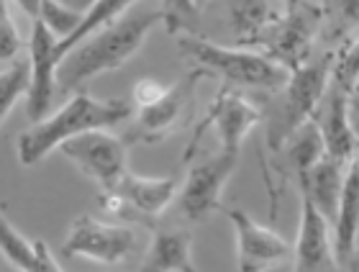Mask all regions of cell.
I'll return each instance as SVG.
<instances>
[{"mask_svg":"<svg viewBox=\"0 0 359 272\" xmlns=\"http://www.w3.org/2000/svg\"><path fill=\"white\" fill-rule=\"evenodd\" d=\"M162 11L136 8L116 23L83 39L72 52L65 54L57 69V88L62 95L83 88L88 80L123 67L147 41L149 31L162 23Z\"/></svg>","mask_w":359,"mask_h":272,"instance_id":"obj_1","label":"cell"},{"mask_svg":"<svg viewBox=\"0 0 359 272\" xmlns=\"http://www.w3.org/2000/svg\"><path fill=\"white\" fill-rule=\"evenodd\" d=\"M131 116L134 106L128 100H100L85 90H77L57 114L46 116L44 121L34 123L18 136V162L23 167H34L69 139L88 131L113 129Z\"/></svg>","mask_w":359,"mask_h":272,"instance_id":"obj_2","label":"cell"},{"mask_svg":"<svg viewBox=\"0 0 359 272\" xmlns=\"http://www.w3.org/2000/svg\"><path fill=\"white\" fill-rule=\"evenodd\" d=\"M177 49L185 60L193 62V67L205 69L208 75L224 77L226 85H233V88L280 93L290 80V69L283 67L280 62H275L259 49L221 46L195 36V34L180 36Z\"/></svg>","mask_w":359,"mask_h":272,"instance_id":"obj_3","label":"cell"},{"mask_svg":"<svg viewBox=\"0 0 359 272\" xmlns=\"http://www.w3.org/2000/svg\"><path fill=\"white\" fill-rule=\"evenodd\" d=\"M334 62H337V54L326 52L321 57H311L303 67L290 72V80L280 90L277 103L267 116V151L272 157L290 142V136L303 123L316 116L331 85Z\"/></svg>","mask_w":359,"mask_h":272,"instance_id":"obj_4","label":"cell"},{"mask_svg":"<svg viewBox=\"0 0 359 272\" xmlns=\"http://www.w3.org/2000/svg\"><path fill=\"white\" fill-rule=\"evenodd\" d=\"M323 26V8L311 0H287L283 18L264 34L259 52L295 72L313 57V44Z\"/></svg>","mask_w":359,"mask_h":272,"instance_id":"obj_5","label":"cell"},{"mask_svg":"<svg viewBox=\"0 0 359 272\" xmlns=\"http://www.w3.org/2000/svg\"><path fill=\"white\" fill-rule=\"evenodd\" d=\"M262 108L257 106L255 100L244 95L239 88L233 85H224L218 95L213 98V103L208 106L203 121L195 126L193 136L185 147V157L182 162H190L193 159V151L198 149L203 134L205 131H216L218 139H221V151H233V154H241V144L249 136V131L255 129L257 123L262 121Z\"/></svg>","mask_w":359,"mask_h":272,"instance_id":"obj_6","label":"cell"},{"mask_svg":"<svg viewBox=\"0 0 359 272\" xmlns=\"http://www.w3.org/2000/svg\"><path fill=\"white\" fill-rule=\"evenodd\" d=\"M60 151L100 190H116L121 177L128 172L126 142L116 134H108V129L75 136L62 144Z\"/></svg>","mask_w":359,"mask_h":272,"instance_id":"obj_7","label":"cell"},{"mask_svg":"<svg viewBox=\"0 0 359 272\" xmlns=\"http://www.w3.org/2000/svg\"><path fill=\"white\" fill-rule=\"evenodd\" d=\"M236 167H239V154L233 151H218L216 157L203 159L190 167L185 185L177 193L180 213L193 224H203L216 211H224L221 196Z\"/></svg>","mask_w":359,"mask_h":272,"instance_id":"obj_8","label":"cell"},{"mask_svg":"<svg viewBox=\"0 0 359 272\" xmlns=\"http://www.w3.org/2000/svg\"><path fill=\"white\" fill-rule=\"evenodd\" d=\"M139 250V236L134 229L105 224L88 213L77 216L67 234L62 252L67 257H85L100 265H121Z\"/></svg>","mask_w":359,"mask_h":272,"instance_id":"obj_9","label":"cell"},{"mask_svg":"<svg viewBox=\"0 0 359 272\" xmlns=\"http://www.w3.org/2000/svg\"><path fill=\"white\" fill-rule=\"evenodd\" d=\"M208 77V72L201 67H193L180 83L170 85L162 100H157L154 106L142 108L136 114V126H134V142L154 144L165 142L167 136L172 134L177 126L187 121V114L193 111V100L198 85Z\"/></svg>","mask_w":359,"mask_h":272,"instance_id":"obj_10","label":"cell"},{"mask_svg":"<svg viewBox=\"0 0 359 272\" xmlns=\"http://www.w3.org/2000/svg\"><path fill=\"white\" fill-rule=\"evenodd\" d=\"M224 216L231 221L236 234L239 272H269L287 262L292 247L277 231L252 219L241 208H224Z\"/></svg>","mask_w":359,"mask_h":272,"instance_id":"obj_11","label":"cell"},{"mask_svg":"<svg viewBox=\"0 0 359 272\" xmlns=\"http://www.w3.org/2000/svg\"><path fill=\"white\" fill-rule=\"evenodd\" d=\"M295 267L292 272H339L334 226L313 205V200L300 193V229L298 242L292 247Z\"/></svg>","mask_w":359,"mask_h":272,"instance_id":"obj_12","label":"cell"},{"mask_svg":"<svg viewBox=\"0 0 359 272\" xmlns=\"http://www.w3.org/2000/svg\"><path fill=\"white\" fill-rule=\"evenodd\" d=\"M52 31L41 21L31 23L29 62H31V90H29V118L34 123L44 121L52 111V100L57 95V69H60V54Z\"/></svg>","mask_w":359,"mask_h":272,"instance_id":"obj_13","label":"cell"},{"mask_svg":"<svg viewBox=\"0 0 359 272\" xmlns=\"http://www.w3.org/2000/svg\"><path fill=\"white\" fill-rule=\"evenodd\" d=\"M313 121L321 129L326 154L349 165L359 154V136L352 123V90L331 80Z\"/></svg>","mask_w":359,"mask_h":272,"instance_id":"obj_14","label":"cell"},{"mask_svg":"<svg viewBox=\"0 0 359 272\" xmlns=\"http://www.w3.org/2000/svg\"><path fill=\"white\" fill-rule=\"evenodd\" d=\"M344 177H346V162H341L337 157H329V154H323L303 177H298L300 193L313 200V205L326 216V221H329L331 226L337 221Z\"/></svg>","mask_w":359,"mask_h":272,"instance_id":"obj_15","label":"cell"},{"mask_svg":"<svg viewBox=\"0 0 359 272\" xmlns=\"http://www.w3.org/2000/svg\"><path fill=\"white\" fill-rule=\"evenodd\" d=\"M285 8L280 0H229V23L236 36V46L257 49L264 34L283 18Z\"/></svg>","mask_w":359,"mask_h":272,"instance_id":"obj_16","label":"cell"},{"mask_svg":"<svg viewBox=\"0 0 359 272\" xmlns=\"http://www.w3.org/2000/svg\"><path fill=\"white\" fill-rule=\"evenodd\" d=\"M116 193L126 200L131 211L142 216H159L175 203L180 190L175 177H144L128 170L121 177Z\"/></svg>","mask_w":359,"mask_h":272,"instance_id":"obj_17","label":"cell"},{"mask_svg":"<svg viewBox=\"0 0 359 272\" xmlns=\"http://www.w3.org/2000/svg\"><path fill=\"white\" fill-rule=\"evenodd\" d=\"M359 242V154L346 165L344 188L339 198V211L334 221V244H337V257L344 265L349 262Z\"/></svg>","mask_w":359,"mask_h":272,"instance_id":"obj_18","label":"cell"},{"mask_svg":"<svg viewBox=\"0 0 359 272\" xmlns=\"http://www.w3.org/2000/svg\"><path fill=\"white\" fill-rule=\"evenodd\" d=\"M193 265V239L185 229H165L154 234L139 272H182Z\"/></svg>","mask_w":359,"mask_h":272,"instance_id":"obj_19","label":"cell"},{"mask_svg":"<svg viewBox=\"0 0 359 272\" xmlns=\"http://www.w3.org/2000/svg\"><path fill=\"white\" fill-rule=\"evenodd\" d=\"M323 154H326V147H323L321 129H318L316 121L311 118V121L303 123V126L290 136V142L275 154V159L280 157L277 172L292 175V177H303Z\"/></svg>","mask_w":359,"mask_h":272,"instance_id":"obj_20","label":"cell"},{"mask_svg":"<svg viewBox=\"0 0 359 272\" xmlns=\"http://www.w3.org/2000/svg\"><path fill=\"white\" fill-rule=\"evenodd\" d=\"M134 3H139V0H95V3L83 13L80 26H77L67 39L57 41V54H60V60H65V54L72 52L83 39L93 36L95 31L105 29V26L116 23L118 18H123L126 11L134 6Z\"/></svg>","mask_w":359,"mask_h":272,"instance_id":"obj_21","label":"cell"},{"mask_svg":"<svg viewBox=\"0 0 359 272\" xmlns=\"http://www.w3.org/2000/svg\"><path fill=\"white\" fill-rule=\"evenodd\" d=\"M31 90V62L15 60L11 64L0 67V126L8 118V114L15 108V103L29 95Z\"/></svg>","mask_w":359,"mask_h":272,"instance_id":"obj_22","label":"cell"},{"mask_svg":"<svg viewBox=\"0 0 359 272\" xmlns=\"http://www.w3.org/2000/svg\"><path fill=\"white\" fill-rule=\"evenodd\" d=\"M0 252L3 257L21 272H34V259H36V250L34 242H29L18 229L6 219V213L0 211Z\"/></svg>","mask_w":359,"mask_h":272,"instance_id":"obj_23","label":"cell"},{"mask_svg":"<svg viewBox=\"0 0 359 272\" xmlns=\"http://www.w3.org/2000/svg\"><path fill=\"white\" fill-rule=\"evenodd\" d=\"M36 21L44 23L46 29L62 41V39H67L80 26L83 13L75 11V8H69L65 0H41V13H39Z\"/></svg>","mask_w":359,"mask_h":272,"instance_id":"obj_24","label":"cell"},{"mask_svg":"<svg viewBox=\"0 0 359 272\" xmlns=\"http://www.w3.org/2000/svg\"><path fill=\"white\" fill-rule=\"evenodd\" d=\"M323 21L329 23L331 36L346 34L359 26V0H326L323 3Z\"/></svg>","mask_w":359,"mask_h":272,"instance_id":"obj_25","label":"cell"},{"mask_svg":"<svg viewBox=\"0 0 359 272\" xmlns=\"http://www.w3.org/2000/svg\"><path fill=\"white\" fill-rule=\"evenodd\" d=\"M162 18H165L167 34H180V31H193V23L198 21L193 0H162Z\"/></svg>","mask_w":359,"mask_h":272,"instance_id":"obj_26","label":"cell"},{"mask_svg":"<svg viewBox=\"0 0 359 272\" xmlns=\"http://www.w3.org/2000/svg\"><path fill=\"white\" fill-rule=\"evenodd\" d=\"M23 46V39L18 34V26L11 18L8 0H0V67L18 60V52Z\"/></svg>","mask_w":359,"mask_h":272,"instance_id":"obj_27","label":"cell"},{"mask_svg":"<svg viewBox=\"0 0 359 272\" xmlns=\"http://www.w3.org/2000/svg\"><path fill=\"white\" fill-rule=\"evenodd\" d=\"M331 80L339 85H344V88H349V90H354V88L359 85V39L346 46L341 54H337Z\"/></svg>","mask_w":359,"mask_h":272,"instance_id":"obj_28","label":"cell"},{"mask_svg":"<svg viewBox=\"0 0 359 272\" xmlns=\"http://www.w3.org/2000/svg\"><path fill=\"white\" fill-rule=\"evenodd\" d=\"M167 88H170V85H162L159 80H154V77H142V80L134 85L131 98H134L136 108L142 111V108H149V106H154L157 100H162V95L167 93Z\"/></svg>","mask_w":359,"mask_h":272,"instance_id":"obj_29","label":"cell"},{"mask_svg":"<svg viewBox=\"0 0 359 272\" xmlns=\"http://www.w3.org/2000/svg\"><path fill=\"white\" fill-rule=\"evenodd\" d=\"M34 250H36V259H34V272H65L60 267V262L54 259L52 250L46 247L44 239H36V242H34Z\"/></svg>","mask_w":359,"mask_h":272,"instance_id":"obj_30","label":"cell"},{"mask_svg":"<svg viewBox=\"0 0 359 272\" xmlns=\"http://www.w3.org/2000/svg\"><path fill=\"white\" fill-rule=\"evenodd\" d=\"M15 3H18V8L29 15L31 21H36L39 13H41V0H15Z\"/></svg>","mask_w":359,"mask_h":272,"instance_id":"obj_31","label":"cell"},{"mask_svg":"<svg viewBox=\"0 0 359 272\" xmlns=\"http://www.w3.org/2000/svg\"><path fill=\"white\" fill-rule=\"evenodd\" d=\"M352 123H354V129H357V136H359V85L352 90Z\"/></svg>","mask_w":359,"mask_h":272,"instance_id":"obj_32","label":"cell"},{"mask_svg":"<svg viewBox=\"0 0 359 272\" xmlns=\"http://www.w3.org/2000/svg\"><path fill=\"white\" fill-rule=\"evenodd\" d=\"M65 3H67L69 8H75V11H80V13H85V11H88V8L93 6L95 0H65Z\"/></svg>","mask_w":359,"mask_h":272,"instance_id":"obj_33","label":"cell"},{"mask_svg":"<svg viewBox=\"0 0 359 272\" xmlns=\"http://www.w3.org/2000/svg\"><path fill=\"white\" fill-rule=\"evenodd\" d=\"M346 265H349V272H359V250L354 252L352 257H349V262H346Z\"/></svg>","mask_w":359,"mask_h":272,"instance_id":"obj_34","label":"cell"},{"mask_svg":"<svg viewBox=\"0 0 359 272\" xmlns=\"http://www.w3.org/2000/svg\"><path fill=\"white\" fill-rule=\"evenodd\" d=\"M208 3H210V0H193V6H195V11H198V13H201V11L208 6Z\"/></svg>","mask_w":359,"mask_h":272,"instance_id":"obj_35","label":"cell"},{"mask_svg":"<svg viewBox=\"0 0 359 272\" xmlns=\"http://www.w3.org/2000/svg\"><path fill=\"white\" fill-rule=\"evenodd\" d=\"M182 272H198V267H195V265H187V267H185V270H182Z\"/></svg>","mask_w":359,"mask_h":272,"instance_id":"obj_36","label":"cell"},{"mask_svg":"<svg viewBox=\"0 0 359 272\" xmlns=\"http://www.w3.org/2000/svg\"><path fill=\"white\" fill-rule=\"evenodd\" d=\"M285 3H287V0H285Z\"/></svg>","mask_w":359,"mask_h":272,"instance_id":"obj_37","label":"cell"}]
</instances>
